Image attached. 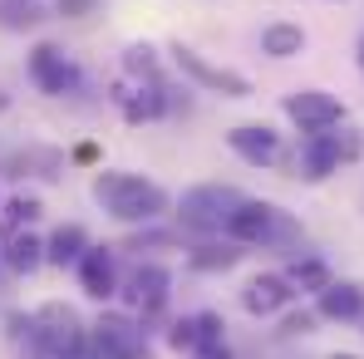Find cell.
Listing matches in <instances>:
<instances>
[{
    "instance_id": "6da1fadb",
    "label": "cell",
    "mask_w": 364,
    "mask_h": 359,
    "mask_svg": "<svg viewBox=\"0 0 364 359\" xmlns=\"http://www.w3.org/2000/svg\"><path fill=\"white\" fill-rule=\"evenodd\" d=\"M89 192H94V202H99L114 222H128V227H148V222H158V217L173 207L168 192H163L153 178L123 173V168H104Z\"/></svg>"
},
{
    "instance_id": "7a4b0ae2",
    "label": "cell",
    "mask_w": 364,
    "mask_h": 359,
    "mask_svg": "<svg viewBox=\"0 0 364 359\" xmlns=\"http://www.w3.org/2000/svg\"><path fill=\"white\" fill-rule=\"evenodd\" d=\"M227 241H237V246H261V251H296V246H301V222H296L286 207H276V202L246 197L242 207L232 212V222H227Z\"/></svg>"
},
{
    "instance_id": "3957f363",
    "label": "cell",
    "mask_w": 364,
    "mask_h": 359,
    "mask_svg": "<svg viewBox=\"0 0 364 359\" xmlns=\"http://www.w3.org/2000/svg\"><path fill=\"white\" fill-rule=\"evenodd\" d=\"M246 202V192L227 187V182H202V187H187L178 202V222L197 237H227V222L232 212Z\"/></svg>"
},
{
    "instance_id": "277c9868",
    "label": "cell",
    "mask_w": 364,
    "mask_h": 359,
    "mask_svg": "<svg viewBox=\"0 0 364 359\" xmlns=\"http://www.w3.org/2000/svg\"><path fill=\"white\" fill-rule=\"evenodd\" d=\"M35 330H40L45 359H84L89 355V325L64 300H50V305L35 310Z\"/></svg>"
},
{
    "instance_id": "5b68a950",
    "label": "cell",
    "mask_w": 364,
    "mask_h": 359,
    "mask_svg": "<svg viewBox=\"0 0 364 359\" xmlns=\"http://www.w3.org/2000/svg\"><path fill=\"white\" fill-rule=\"evenodd\" d=\"M360 158V143L350 138V128L340 123L335 128H320V133H305L301 138V178L305 182H325L330 173H340V163Z\"/></svg>"
},
{
    "instance_id": "8992f818",
    "label": "cell",
    "mask_w": 364,
    "mask_h": 359,
    "mask_svg": "<svg viewBox=\"0 0 364 359\" xmlns=\"http://www.w3.org/2000/svg\"><path fill=\"white\" fill-rule=\"evenodd\" d=\"M173 64H178L197 89H207V94H222V99H251V79H246V74L227 69V64H212L207 55H197L192 45H173Z\"/></svg>"
},
{
    "instance_id": "52a82bcc",
    "label": "cell",
    "mask_w": 364,
    "mask_h": 359,
    "mask_svg": "<svg viewBox=\"0 0 364 359\" xmlns=\"http://www.w3.org/2000/svg\"><path fill=\"white\" fill-rule=\"evenodd\" d=\"M173 89L163 84V79H143V74H128L123 69V79L114 84V104H119V114L128 123H148V119H163L168 109H173V99H168Z\"/></svg>"
},
{
    "instance_id": "ba28073f",
    "label": "cell",
    "mask_w": 364,
    "mask_h": 359,
    "mask_svg": "<svg viewBox=\"0 0 364 359\" xmlns=\"http://www.w3.org/2000/svg\"><path fill=\"white\" fill-rule=\"evenodd\" d=\"M25 69H30V84H35L40 94H50V99L74 94V89H79V79H84V74H79V64L69 60L60 45H35Z\"/></svg>"
},
{
    "instance_id": "9c48e42d",
    "label": "cell",
    "mask_w": 364,
    "mask_h": 359,
    "mask_svg": "<svg viewBox=\"0 0 364 359\" xmlns=\"http://www.w3.org/2000/svg\"><path fill=\"white\" fill-rule=\"evenodd\" d=\"M281 109H286V119L301 133H320V128H340L345 123V104L330 89H296V94H286Z\"/></svg>"
},
{
    "instance_id": "30bf717a",
    "label": "cell",
    "mask_w": 364,
    "mask_h": 359,
    "mask_svg": "<svg viewBox=\"0 0 364 359\" xmlns=\"http://www.w3.org/2000/svg\"><path fill=\"white\" fill-rule=\"evenodd\" d=\"M227 148L242 158L246 168H276V163L286 158L281 133H276L271 123H237V128L227 133Z\"/></svg>"
},
{
    "instance_id": "8fae6325",
    "label": "cell",
    "mask_w": 364,
    "mask_h": 359,
    "mask_svg": "<svg viewBox=\"0 0 364 359\" xmlns=\"http://www.w3.org/2000/svg\"><path fill=\"white\" fill-rule=\"evenodd\" d=\"M89 340L104 345V350H114L119 359H153L148 340H143V325L133 315H119V310L99 315V325H89Z\"/></svg>"
},
{
    "instance_id": "7c38bea8",
    "label": "cell",
    "mask_w": 364,
    "mask_h": 359,
    "mask_svg": "<svg viewBox=\"0 0 364 359\" xmlns=\"http://www.w3.org/2000/svg\"><path fill=\"white\" fill-rule=\"evenodd\" d=\"M123 300H128V310H138V315H158L163 305H168V296H173V271L168 266H138L128 281L119 286Z\"/></svg>"
},
{
    "instance_id": "4fadbf2b",
    "label": "cell",
    "mask_w": 364,
    "mask_h": 359,
    "mask_svg": "<svg viewBox=\"0 0 364 359\" xmlns=\"http://www.w3.org/2000/svg\"><path fill=\"white\" fill-rule=\"evenodd\" d=\"M79 291L89 300H114L119 296V256H114V246H94L89 241V251L79 256Z\"/></svg>"
},
{
    "instance_id": "5bb4252c",
    "label": "cell",
    "mask_w": 364,
    "mask_h": 359,
    "mask_svg": "<svg viewBox=\"0 0 364 359\" xmlns=\"http://www.w3.org/2000/svg\"><path fill=\"white\" fill-rule=\"evenodd\" d=\"M222 330H227V320L217 310H197V315H182L168 325V345L178 355H197L202 345H222Z\"/></svg>"
},
{
    "instance_id": "9a60e30c",
    "label": "cell",
    "mask_w": 364,
    "mask_h": 359,
    "mask_svg": "<svg viewBox=\"0 0 364 359\" xmlns=\"http://www.w3.org/2000/svg\"><path fill=\"white\" fill-rule=\"evenodd\" d=\"M291 300H296V286H291L281 271L251 276V281L242 286V310H246V315H261V320H266V315H281Z\"/></svg>"
},
{
    "instance_id": "2e32d148",
    "label": "cell",
    "mask_w": 364,
    "mask_h": 359,
    "mask_svg": "<svg viewBox=\"0 0 364 359\" xmlns=\"http://www.w3.org/2000/svg\"><path fill=\"white\" fill-rule=\"evenodd\" d=\"M315 315L320 320H335V325H355V320H364V291L355 281H330L315 296Z\"/></svg>"
},
{
    "instance_id": "e0dca14e",
    "label": "cell",
    "mask_w": 364,
    "mask_h": 359,
    "mask_svg": "<svg viewBox=\"0 0 364 359\" xmlns=\"http://www.w3.org/2000/svg\"><path fill=\"white\" fill-rule=\"evenodd\" d=\"M0 261H5V271L30 276V271L45 266V241L35 237V232H10V237H5V251H0Z\"/></svg>"
},
{
    "instance_id": "ac0fdd59",
    "label": "cell",
    "mask_w": 364,
    "mask_h": 359,
    "mask_svg": "<svg viewBox=\"0 0 364 359\" xmlns=\"http://www.w3.org/2000/svg\"><path fill=\"white\" fill-rule=\"evenodd\" d=\"M305 50V30L296 20H271L266 30H261V55H271V60H296Z\"/></svg>"
},
{
    "instance_id": "d6986e66",
    "label": "cell",
    "mask_w": 364,
    "mask_h": 359,
    "mask_svg": "<svg viewBox=\"0 0 364 359\" xmlns=\"http://www.w3.org/2000/svg\"><path fill=\"white\" fill-rule=\"evenodd\" d=\"M242 256H246V246H237V241H197L187 251V266L192 271H232Z\"/></svg>"
},
{
    "instance_id": "ffe728a7",
    "label": "cell",
    "mask_w": 364,
    "mask_h": 359,
    "mask_svg": "<svg viewBox=\"0 0 364 359\" xmlns=\"http://www.w3.org/2000/svg\"><path fill=\"white\" fill-rule=\"evenodd\" d=\"M281 276L296 286V296H301V291H305V296H320V291L335 281V271H330L320 256H296V261H291V271H281Z\"/></svg>"
},
{
    "instance_id": "44dd1931",
    "label": "cell",
    "mask_w": 364,
    "mask_h": 359,
    "mask_svg": "<svg viewBox=\"0 0 364 359\" xmlns=\"http://www.w3.org/2000/svg\"><path fill=\"white\" fill-rule=\"evenodd\" d=\"M84 251H89V232H84V227H74V222L60 227L55 237L45 241V261H50V266H79V256H84Z\"/></svg>"
},
{
    "instance_id": "7402d4cb",
    "label": "cell",
    "mask_w": 364,
    "mask_h": 359,
    "mask_svg": "<svg viewBox=\"0 0 364 359\" xmlns=\"http://www.w3.org/2000/svg\"><path fill=\"white\" fill-rule=\"evenodd\" d=\"M40 20H45L40 0H0V25L5 30H35Z\"/></svg>"
},
{
    "instance_id": "603a6c76",
    "label": "cell",
    "mask_w": 364,
    "mask_h": 359,
    "mask_svg": "<svg viewBox=\"0 0 364 359\" xmlns=\"http://www.w3.org/2000/svg\"><path fill=\"white\" fill-rule=\"evenodd\" d=\"M35 217H40V197H10V202H5V237L20 232V227L35 222Z\"/></svg>"
},
{
    "instance_id": "cb8c5ba5",
    "label": "cell",
    "mask_w": 364,
    "mask_h": 359,
    "mask_svg": "<svg viewBox=\"0 0 364 359\" xmlns=\"http://www.w3.org/2000/svg\"><path fill=\"white\" fill-rule=\"evenodd\" d=\"M123 69H128V74H143V79H163L148 45H128V50H123Z\"/></svg>"
},
{
    "instance_id": "d4e9b609",
    "label": "cell",
    "mask_w": 364,
    "mask_h": 359,
    "mask_svg": "<svg viewBox=\"0 0 364 359\" xmlns=\"http://www.w3.org/2000/svg\"><path fill=\"white\" fill-rule=\"evenodd\" d=\"M148 246H178V232H163V227L148 222V232H138V237L128 241V251H148Z\"/></svg>"
},
{
    "instance_id": "484cf974",
    "label": "cell",
    "mask_w": 364,
    "mask_h": 359,
    "mask_svg": "<svg viewBox=\"0 0 364 359\" xmlns=\"http://www.w3.org/2000/svg\"><path fill=\"white\" fill-rule=\"evenodd\" d=\"M55 10H60L64 20H84V15L99 10V0H55Z\"/></svg>"
},
{
    "instance_id": "4316f807",
    "label": "cell",
    "mask_w": 364,
    "mask_h": 359,
    "mask_svg": "<svg viewBox=\"0 0 364 359\" xmlns=\"http://www.w3.org/2000/svg\"><path fill=\"white\" fill-rule=\"evenodd\" d=\"M281 330H286V335H310V330H315V315H310V310L286 315V325H281Z\"/></svg>"
},
{
    "instance_id": "83f0119b",
    "label": "cell",
    "mask_w": 364,
    "mask_h": 359,
    "mask_svg": "<svg viewBox=\"0 0 364 359\" xmlns=\"http://www.w3.org/2000/svg\"><path fill=\"white\" fill-rule=\"evenodd\" d=\"M192 359H232V350H227V340H222V345H202Z\"/></svg>"
},
{
    "instance_id": "f1b7e54d",
    "label": "cell",
    "mask_w": 364,
    "mask_h": 359,
    "mask_svg": "<svg viewBox=\"0 0 364 359\" xmlns=\"http://www.w3.org/2000/svg\"><path fill=\"white\" fill-rule=\"evenodd\" d=\"M330 359H360V355H330Z\"/></svg>"
},
{
    "instance_id": "f546056e",
    "label": "cell",
    "mask_w": 364,
    "mask_h": 359,
    "mask_svg": "<svg viewBox=\"0 0 364 359\" xmlns=\"http://www.w3.org/2000/svg\"><path fill=\"white\" fill-rule=\"evenodd\" d=\"M360 69H364V40H360Z\"/></svg>"
}]
</instances>
